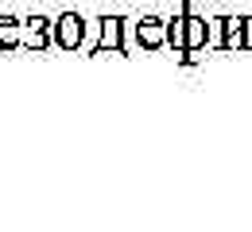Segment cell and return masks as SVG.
<instances>
[{
  "instance_id": "cell-1",
  "label": "cell",
  "mask_w": 252,
  "mask_h": 232,
  "mask_svg": "<svg viewBox=\"0 0 252 232\" xmlns=\"http://www.w3.org/2000/svg\"><path fill=\"white\" fill-rule=\"evenodd\" d=\"M78 35H82L78 16H63V20H59V39H63V47H78Z\"/></svg>"
},
{
  "instance_id": "cell-2",
  "label": "cell",
  "mask_w": 252,
  "mask_h": 232,
  "mask_svg": "<svg viewBox=\"0 0 252 232\" xmlns=\"http://www.w3.org/2000/svg\"><path fill=\"white\" fill-rule=\"evenodd\" d=\"M140 35H144V43H159V39H163V27H159L156 20H144V24H140Z\"/></svg>"
},
{
  "instance_id": "cell-3",
  "label": "cell",
  "mask_w": 252,
  "mask_h": 232,
  "mask_svg": "<svg viewBox=\"0 0 252 232\" xmlns=\"http://www.w3.org/2000/svg\"><path fill=\"white\" fill-rule=\"evenodd\" d=\"M16 39H20V31H16V24H12V20H4V24H0V43H4V47H12Z\"/></svg>"
},
{
  "instance_id": "cell-4",
  "label": "cell",
  "mask_w": 252,
  "mask_h": 232,
  "mask_svg": "<svg viewBox=\"0 0 252 232\" xmlns=\"http://www.w3.org/2000/svg\"><path fill=\"white\" fill-rule=\"evenodd\" d=\"M249 43H252V24H249Z\"/></svg>"
}]
</instances>
